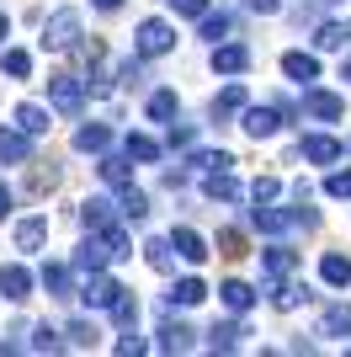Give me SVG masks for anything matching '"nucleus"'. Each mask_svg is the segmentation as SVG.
Segmentation results:
<instances>
[{
    "mask_svg": "<svg viewBox=\"0 0 351 357\" xmlns=\"http://www.w3.org/2000/svg\"><path fill=\"white\" fill-rule=\"evenodd\" d=\"M43 54H70V48H80V11L75 6H58L54 16L43 22Z\"/></svg>",
    "mask_w": 351,
    "mask_h": 357,
    "instance_id": "f257e3e1",
    "label": "nucleus"
},
{
    "mask_svg": "<svg viewBox=\"0 0 351 357\" xmlns=\"http://www.w3.org/2000/svg\"><path fill=\"white\" fill-rule=\"evenodd\" d=\"M171 48H176V27L165 16H144V22L133 27V54H139V59H160Z\"/></svg>",
    "mask_w": 351,
    "mask_h": 357,
    "instance_id": "f03ea898",
    "label": "nucleus"
},
{
    "mask_svg": "<svg viewBox=\"0 0 351 357\" xmlns=\"http://www.w3.org/2000/svg\"><path fill=\"white\" fill-rule=\"evenodd\" d=\"M48 107L64 112V118H80V107H86V86H80L75 75H54V80H48Z\"/></svg>",
    "mask_w": 351,
    "mask_h": 357,
    "instance_id": "7ed1b4c3",
    "label": "nucleus"
},
{
    "mask_svg": "<svg viewBox=\"0 0 351 357\" xmlns=\"http://www.w3.org/2000/svg\"><path fill=\"white\" fill-rule=\"evenodd\" d=\"M112 267V245H107L102 229H91L80 245H75V272H107Z\"/></svg>",
    "mask_w": 351,
    "mask_h": 357,
    "instance_id": "20e7f679",
    "label": "nucleus"
},
{
    "mask_svg": "<svg viewBox=\"0 0 351 357\" xmlns=\"http://www.w3.org/2000/svg\"><path fill=\"white\" fill-rule=\"evenodd\" d=\"M117 298H123V283H117V278L86 272V288H80V304H86V310H112Z\"/></svg>",
    "mask_w": 351,
    "mask_h": 357,
    "instance_id": "39448f33",
    "label": "nucleus"
},
{
    "mask_svg": "<svg viewBox=\"0 0 351 357\" xmlns=\"http://www.w3.org/2000/svg\"><path fill=\"white\" fill-rule=\"evenodd\" d=\"M250 187H240L234 181V171H203V197L208 203H240Z\"/></svg>",
    "mask_w": 351,
    "mask_h": 357,
    "instance_id": "423d86ee",
    "label": "nucleus"
},
{
    "mask_svg": "<svg viewBox=\"0 0 351 357\" xmlns=\"http://www.w3.org/2000/svg\"><path fill=\"white\" fill-rule=\"evenodd\" d=\"M304 112H309V118H320V123H336L341 112H346V96H336V91H320V86H309V91H304Z\"/></svg>",
    "mask_w": 351,
    "mask_h": 357,
    "instance_id": "0eeeda50",
    "label": "nucleus"
},
{
    "mask_svg": "<svg viewBox=\"0 0 351 357\" xmlns=\"http://www.w3.org/2000/svg\"><path fill=\"white\" fill-rule=\"evenodd\" d=\"M250 70V48L245 43H213V75H224V80H234V75Z\"/></svg>",
    "mask_w": 351,
    "mask_h": 357,
    "instance_id": "6e6552de",
    "label": "nucleus"
},
{
    "mask_svg": "<svg viewBox=\"0 0 351 357\" xmlns=\"http://www.w3.org/2000/svg\"><path fill=\"white\" fill-rule=\"evenodd\" d=\"M245 336H250V326L240 320V314H234V320H219V326L208 331V352H240Z\"/></svg>",
    "mask_w": 351,
    "mask_h": 357,
    "instance_id": "1a4fd4ad",
    "label": "nucleus"
},
{
    "mask_svg": "<svg viewBox=\"0 0 351 357\" xmlns=\"http://www.w3.org/2000/svg\"><path fill=\"white\" fill-rule=\"evenodd\" d=\"M250 224H256L261 235H288V229H298L292 208H272V203H256V208H250Z\"/></svg>",
    "mask_w": 351,
    "mask_h": 357,
    "instance_id": "9d476101",
    "label": "nucleus"
},
{
    "mask_svg": "<svg viewBox=\"0 0 351 357\" xmlns=\"http://www.w3.org/2000/svg\"><path fill=\"white\" fill-rule=\"evenodd\" d=\"M298 155H304L309 165H336L341 155H346V144H341V139H330V134H309L304 144H298Z\"/></svg>",
    "mask_w": 351,
    "mask_h": 357,
    "instance_id": "9b49d317",
    "label": "nucleus"
},
{
    "mask_svg": "<svg viewBox=\"0 0 351 357\" xmlns=\"http://www.w3.org/2000/svg\"><path fill=\"white\" fill-rule=\"evenodd\" d=\"M240 128H245L250 139H272L282 128V112L277 107H245V112H240Z\"/></svg>",
    "mask_w": 351,
    "mask_h": 357,
    "instance_id": "f8f14e48",
    "label": "nucleus"
},
{
    "mask_svg": "<svg viewBox=\"0 0 351 357\" xmlns=\"http://www.w3.org/2000/svg\"><path fill=\"white\" fill-rule=\"evenodd\" d=\"M11 240H16V251H43V245H48V219H43V213H27V219H16Z\"/></svg>",
    "mask_w": 351,
    "mask_h": 357,
    "instance_id": "ddd939ff",
    "label": "nucleus"
},
{
    "mask_svg": "<svg viewBox=\"0 0 351 357\" xmlns=\"http://www.w3.org/2000/svg\"><path fill=\"white\" fill-rule=\"evenodd\" d=\"M282 75H288V80H298V86H314V80H320V59H314V54H304V48H288V54H282Z\"/></svg>",
    "mask_w": 351,
    "mask_h": 357,
    "instance_id": "4468645a",
    "label": "nucleus"
},
{
    "mask_svg": "<svg viewBox=\"0 0 351 357\" xmlns=\"http://www.w3.org/2000/svg\"><path fill=\"white\" fill-rule=\"evenodd\" d=\"M0 294H6V304H27L32 298V272L22 267V261L0 267Z\"/></svg>",
    "mask_w": 351,
    "mask_h": 357,
    "instance_id": "2eb2a0df",
    "label": "nucleus"
},
{
    "mask_svg": "<svg viewBox=\"0 0 351 357\" xmlns=\"http://www.w3.org/2000/svg\"><path fill=\"white\" fill-rule=\"evenodd\" d=\"M256 298H261V294H256L250 283H240V278L219 283V304H224L229 314H250V310H256Z\"/></svg>",
    "mask_w": 351,
    "mask_h": 357,
    "instance_id": "dca6fc26",
    "label": "nucleus"
},
{
    "mask_svg": "<svg viewBox=\"0 0 351 357\" xmlns=\"http://www.w3.org/2000/svg\"><path fill=\"white\" fill-rule=\"evenodd\" d=\"M11 123H16V128H27L32 139H43L48 128H54V118H48V107H43V102H16Z\"/></svg>",
    "mask_w": 351,
    "mask_h": 357,
    "instance_id": "f3484780",
    "label": "nucleus"
},
{
    "mask_svg": "<svg viewBox=\"0 0 351 357\" xmlns=\"http://www.w3.org/2000/svg\"><path fill=\"white\" fill-rule=\"evenodd\" d=\"M314 336H330V342H351V304H330V310L320 314Z\"/></svg>",
    "mask_w": 351,
    "mask_h": 357,
    "instance_id": "a211bd4d",
    "label": "nucleus"
},
{
    "mask_svg": "<svg viewBox=\"0 0 351 357\" xmlns=\"http://www.w3.org/2000/svg\"><path fill=\"white\" fill-rule=\"evenodd\" d=\"M0 160H6V165L32 160V134H27V128H0Z\"/></svg>",
    "mask_w": 351,
    "mask_h": 357,
    "instance_id": "6ab92c4d",
    "label": "nucleus"
},
{
    "mask_svg": "<svg viewBox=\"0 0 351 357\" xmlns=\"http://www.w3.org/2000/svg\"><path fill=\"white\" fill-rule=\"evenodd\" d=\"M245 107H250L245 86H240V80H229V86L213 96V107H208V112H213V123H224V118H234V112H245Z\"/></svg>",
    "mask_w": 351,
    "mask_h": 357,
    "instance_id": "aec40b11",
    "label": "nucleus"
},
{
    "mask_svg": "<svg viewBox=\"0 0 351 357\" xmlns=\"http://www.w3.org/2000/svg\"><path fill=\"white\" fill-rule=\"evenodd\" d=\"M298 272V251H288V245H272V251H261V278L272 283V278H292Z\"/></svg>",
    "mask_w": 351,
    "mask_h": 357,
    "instance_id": "412c9836",
    "label": "nucleus"
},
{
    "mask_svg": "<svg viewBox=\"0 0 351 357\" xmlns=\"http://www.w3.org/2000/svg\"><path fill=\"white\" fill-rule=\"evenodd\" d=\"M309 288L304 283H288V278H272V310H282V314H292L298 304H309Z\"/></svg>",
    "mask_w": 351,
    "mask_h": 357,
    "instance_id": "4be33fe9",
    "label": "nucleus"
},
{
    "mask_svg": "<svg viewBox=\"0 0 351 357\" xmlns=\"http://www.w3.org/2000/svg\"><path fill=\"white\" fill-rule=\"evenodd\" d=\"M38 283L48 288V298H80V294H75V278H70V267H64V261H48V267L38 272Z\"/></svg>",
    "mask_w": 351,
    "mask_h": 357,
    "instance_id": "5701e85b",
    "label": "nucleus"
},
{
    "mask_svg": "<svg viewBox=\"0 0 351 357\" xmlns=\"http://www.w3.org/2000/svg\"><path fill=\"white\" fill-rule=\"evenodd\" d=\"M107 144H112V128H107V123H80V128H75V149H80V155H107Z\"/></svg>",
    "mask_w": 351,
    "mask_h": 357,
    "instance_id": "b1692460",
    "label": "nucleus"
},
{
    "mask_svg": "<svg viewBox=\"0 0 351 357\" xmlns=\"http://www.w3.org/2000/svg\"><path fill=\"white\" fill-rule=\"evenodd\" d=\"M117 203H107V197H86V203H80V224H86V229H112V219H117Z\"/></svg>",
    "mask_w": 351,
    "mask_h": 357,
    "instance_id": "393cba45",
    "label": "nucleus"
},
{
    "mask_svg": "<svg viewBox=\"0 0 351 357\" xmlns=\"http://www.w3.org/2000/svg\"><path fill=\"white\" fill-rule=\"evenodd\" d=\"M171 240H176V251H181V261H192V267H203V261H208V240L197 235V229L181 224V229H171Z\"/></svg>",
    "mask_w": 351,
    "mask_h": 357,
    "instance_id": "a878e982",
    "label": "nucleus"
},
{
    "mask_svg": "<svg viewBox=\"0 0 351 357\" xmlns=\"http://www.w3.org/2000/svg\"><path fill=\"white\" fill-rule=\"evenodd\" d=\"M165 298H171V310H197V304L208 298V283H203V278H181Z\"/></svg>",
    "mask_w": 351,
    "mask_h": 357,
    "instance_id": "bb28decb",
    "label": "nucleus"
},
{
    "mask_svg": "<svg viewBox=\"0 0 351 357\" xmlns=\"http://www.w3.org/2000/svg\"><path fill=\"white\" fill-rule=\"evenodd\" d=\"M346 43H351V22H320V32H314L320 54H341Z\"/></svg>",
    "mask_w": 351,
    "mask_h": 357,
    "instance_id": "cd10ccee",
    "label": "nucleus"
},
{
    "mask_svg": "<svg viewBox=\"0 0 351 357\" xmlns=\"http://www.w3.org/2000/svg\"><path fill=\"white\" fill-rule=\"evenodd\" d=\"M176 256H181V251H176V240H171V235L144 240V261H149L155 272H171V267H176Z\"/></svg>",
    "mask_w": 351,
    "mask_h": 357,
    "instance_id": "c85d7f7f",
    "label": "nucleus"
},
{
    "mask_svg": "<svg viewBox=\"0 0 351 357\" xmlns=\"http://www.w3.org/2000/svg\"><path fill=\"white\" fill-rule=\"evenodd\" d=\"M320 278H325L330 288H351V256L325 251V256H320Z\"/></svg>",
    "mask_w": 351,
    "mask_h": 357,
    "instance_id": "c756f323",
    "label": "nucleus"
},
{
    "mask_svg": "<svg viewBox=\"0 0 351 357\" xmlns=\"http://www.w3.org/2000/svg\"><path fill=\"white\" fill-rule=\"evenodd\" d=\"M117 208H123V219H133V224H144L149 219V197L133 187V181H123L117 187Z\"/></svg>",
    "mask_w": 351,
    "mask_h": 357,
    "instance_id": "7c9ffc66",
    "label": "nucleus"
},
{
    "mask_svg": "<svg viewBox=\"0 0 351 357\" xmlns=\"http://www.w3.org/2000/svg\"><path fill=\"white\" fill-rule=\"evenodd\" d=\"M96 171H102V181L123 187V181H133V155H128V149H123V155H102V160H96Z\"/></svg>",
    "mask_w": 351,
    "mask_h": 357,
    "instance_id": "2f4dec72",
    "label": "nucleus"
},
{
    "mask_svg": "<svg viewBox=\"0 0 351 357\" xmlns=\"http://www.w3.org/2000/svg\"><path fill=\"white\" fill-rule=\"evenodd\" d=\"M234 155L229 149H192L187 155V171H229Z\"/></svg>",
    "mask_w": 351,
    "mask_h": 357,
    "instance_id": "473e14b6",
    "label": "nucleus"
},
{
    "mask_svg": "<svg viewBox=\"0 0 351 357\" xmlns=\"http://www.w3.org/2000/svg\"><path fill=\"white\" fill-rule=\"evenodd\" d=\"M144 112H149L155 123H171L176 112H181V96H176V91H155V96L144 102Z\"/></svg>",
    "mask_w": 351,
    "mask_h": 357,
    "instance_id": "72a5a7b5",
    "label": "nucleus"
},
{
    "mask_svg": "<svg viewBox=\"0 0 351 357\" xmlns=\"http://www.w3.org/2000/svg\"><path fill=\"white\" fill-rule=\"evenodd\" d=\"M123 149H128V155H133L139 165H155L165 144H160V139H149V134H128V144H123Z\"/></svg>",
    "mask_w": 351,
    "mask_h": 357,
    "instance_id": "f704fd0d",
    "label": "nucleus"
},
{
    "mask_svg": "<svg viewBox=\"0 0 351 357\" xmlns=\"http://www.w3.org/2000/svg\"><path fill=\"white\" fill-rule=\"evenodd\" d=\"M155 347H160V352H187V347H192V331L181 326V320H165V326H160V342H155Z\"/></svg>",
    "mask_w": 351,
    "mask_h": 357,
    "instance_id": "c9c22d12",
    "label": "nucleus"
},
{
    "mask_svg": "<svg viewBox=\"0 0 351 357\" xmlns=\"http://www.w3.org/2000/svg\"><path fill=\"white\" fill-rule=\"evenodd\" d=\"M0 70L11 75V80H27L32 75V54L27 48H6V54H0Z\"/></svg>",
    "mask_w": 351,
    "mask_h": 357,
    "instance_id": "e433bc0d",
    "label": "nucleus"
},
{
    "mask_svg": "<svg viewBox=\"0 0 351 357\" xmlns=\"http://www.w3.org/2000/svg\"><path fill=\"white\" fill-rule=\"evenodd\" d=\"M112 320H117L123 331H133V326H139V298H133L128 288H123V298L112 304Z\"/></svg>",
    "mask_w": 351,
    "mask_h": 357,
    "instance_id": "4c0bfd02",
    "label": "nucleus"
},
{
    "mask_svg": "<svg viewBox=\"0 0 351 357\" xmlns=\"http://www.w3.org/2000/svg\"><path fill=\"white\" fill-rule=\"evenodd\" d=\"M277 197H282L277 176H256V181H250V203H277Z\"/></svg>",
    "mask_w": 351,
    "mask_h": 357,
    "instance_id": "58836bf2",
    "label": "nucleus"
},
{
    "mask_svg": "<svg viewBox=\"0 0 351 357\" xmlns=\"http://www.w3.org/2000/svg\"><path fill=\"white\" fill-rule=\"evenodd\" d=\"M64 336H70V347H96V336H102V331L91 326V320H70V326H64Z\"/></svg>",
    "mask_w": 351,
    "mask_h": 357,
    "instance_id": "ea45409f",
    "label": "nucleus"
},
{
    "mask_svg": "<svg viewBox=\"0 0 351 357\" xmlns=\"http://www.w3.org/2000/svg\"><path fill=\"white\" fill-rule=\"evenodd\" d=\"M229 32H234V22H229V16H213V11H208L203 16V38H208V43H219V38H229Z\"/></svg>",
    "mask_w": 351,
    "mask_h": 357,
    "instance_id": "a19ab883",
    "label": "nucleus"
},
{
    "mask_svg": "<svg viewBox=\"0 0 351 357\" xmlns=\"http://www.w3.org/2000/svg\"><path fill=\"white\" fill-rule=\"evenodd\" d=\"M102 235H107V245H112V261H128V256H133L128 229H117V224H112V229H102Z\"/></svg>",
    "mask_w": 351,
    "mask_h": 357,
    "instance_id": "79ce46f5",
    "label": "nucleus"
},
{
    "mask_svg": "<svg viewBox=\"0 0 351 357\" xmlns=\"http://www.w3.org/2000/svg\"><path fill=\"white\" fill-rule=\"evenodd\" d=\"M58 336H64V331H54V326H32V352H58Z\"/></svg>",
    "mask_w": 351,
    "mask_h": 357,
    "instance_id": "37998d69",
    "label": "nucleus"
},
{
    "mask_svg": "<svg viewBox=\"0 0 351 357\" xmlns=\"http://www.w3.org/2000/svg\"><path fill=\"white\" fill-rule=\"evenodd\" d=\"M325 192L330 197H351V171H330V176H325Z\"/></svg>",
    "mask_w": 351,
    "mask_h": 357,
    "instance_id": "c03bdc74",
    "label": "nucleus"
},
{
    "mask_svg": "<svg viewBox=\"0 0 351 357\" xmlns=\"http://www.w3.org/2000/svg\"><path fill=\"white\" fill-rule=\"evenodd\" d=\"M192 139H197L192 123H171V149H192Z\"/></svg>",
    "mask_w": 351,
    "mask_h": 357,
    "instance_id": "a18cd8bd",
    "label": "nucleus"
},
{
    "mask_svg": "<svg viewBox=\"0 0 351 357\" xmlns=\"http://www.w3.org/2000/svg\"><path fill=\"white\" fill-rule=\"evenodd\" d=\"M171 11L176 16H197V22H203V16H208V0H171Z\"/></svg>",
    "mask_w": 351,
    "mask_h": 357,
    "instance_id": "49530a36",
    "label": "nucleus"
},
{
    "mask_svg": "<svg viewBox=\"0 0 351 357\" xmlns=\"http://www.w3.org/2000/svg\"><path fill=\"white\" fill-rule=\"evenodd\" d=\"M245 11H256V16H277V11H282V0H245Z\"/></svg>",
    "mask_w": 351,
    "mask_h": 357,
    "instance_id": "de8ad7c7",
    "label": "nucleus"
},
{
    "mask_svg": "<svg viewBox=\"0 0 351 357\" xmlns=\"http://www.w3.org/2000/svg\"><path fill=\"white\" fill-rule=\"evenodd\" d=\"M219 245H224V256H245V251H240V245H245V240L234 235V229H224V235H219Z\"/></svg>",
    "mask_w": 351,
    "mask_h": 357,
    "instance_id": "09e8293b",
    "label": "nucleus"
},
{
    "mask_svg": "<svg viewBox=\"0 0 351 357\" xmlns=\"http://www.w3.org/2000/svg\"><path fill=\"white\" fill-rule=\"evenodd\" d=\"M117 352H123V357H133V352H144V342H139V336L128 331V336H117Z\"/></svg>",
    "mask_w": 351,
    "mask_h": 357,
    "instance_id": "8fccbe9b",
    "label": "nucleus"
},
{
    "mask_svg": "<svg viewBox=\"0 0 351 357\" xmlns=\"http://www.w3.org/2000/svg\"><path fill=\"white\" fill-rule=\"evenodd\" d=\"M11 203H16V197H11V187H6V181H0V219H6V213H11Z\"/></svg>",
    "mask_w": 351,
    "mask_h": 357,
    "instance_id": "3c124183",
    "label": "nucleus"
},
{
    "mask_svg": "<svg viewBox=\"0 0 351 357\" xmlns=\"http://www.w3.org/2000/svg\"><path fill=\"white\" fill-rule=\"evenodd\" d=\"M91 6H96V11H117V6H123V0H91Z\"/></svg>",
    "mask_w": 351,
    "mask_h": 357,
    "instance_id": "603ef678",
    "label": "nucleus"
},
{
    "mask_svg": "<svg viewBox=\"0 0 351 357\" xmlns=\"http://www.w3.org/2000/svg\"><path fill=\"white\" fill-rule=\"evenodd\" d=\"M0 38H11V16L0 11Z\"/></svg>",
    "mask_w": 351,
    "mask_h": 357,
    "instance_id": "864d4df0",
    "label": "nucleus"
},
{
    "mask_svg": "<svg viewBox=\"0 0 351 357\" xmlns=\"http://www.w3.org/2000/svg\"><path fill=\"white\" fill-rule=\"evenodd\" d=\"M341 80H346V86H351V59H346V64H341Z\"/></svg>",
    "mask_w": 351,
    "mask_h": 357,
    "instance_id": "5fc2aeb1",
    "label": "nucleus"
},
{
    "mask_svg": "<svg viewBox=\"0 0 351 357\" xmlns=\"http://www.w3.org/2000/svg\"><path fill=\"white\" fill-rule=\"evenodd\" d=\"M325 6H341V0H325Z\"/></svg>",
    "mask_w": 351,
    "mask_h": 357,
    "instance_id": "6e6d98bb",
    "label": "nucleus"
}]
</instances>
